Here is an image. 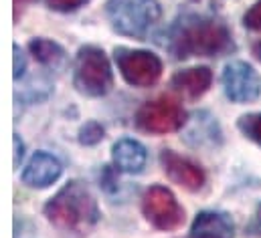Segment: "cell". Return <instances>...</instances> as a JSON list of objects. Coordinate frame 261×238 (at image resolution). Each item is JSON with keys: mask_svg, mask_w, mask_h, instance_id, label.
Segmentation results:
<instances>
[{"mask_svg": "<svg viewBox=\"0 0 261 238\" xmlns=\"http://www.w3.org/2000/svg\"><path fill=\"white\" fill-rule=\"evenodd\" d=\"M106 12L116 33L142 39L160 18V4L156 0H108Z\"/></svg>", "mask_w": 261, "mask_h": 238, "instance_id": "obj_3", "label": "cell"}, {"mask_svg": "<svg viewBox=\"0 0 261 238\" xmlns=\"http://www.w3.org/2000/svg\"><path fill=\"white\" fill-rule=\"evenodd\" d=\"M75 87L87 97H101L114 85V75L106 53L97 47H81L75 59Z\"/></svg>", "mask_w": 261, "mask_h": 238, "instance_id": "obj_4", "label": "cell"}, {"mask_svg": "<svg viewBox=\"0 0 261 238\" xmlns=\"http://www.w3.org/2000/svg\"><path fill=\"white\" fill-rule=\"evenodd\" d=\"M233 220L225 212H215V210H204L200 212L193 222L191 234L195 236H219L231 238L233 236Z\"/></svg>", "mask_w": 261, "mask_h": 238, "instance_id": "obj_13", "label": "cell"}, {"mask_svg": "<svg viewBox=\"0 0 261 238\" xmlns=\"http://www.w3.org/2000/svg\"><path fill=\"white\" fill-rule=\"evenodd\" d=\"M103 139V127L97 123V121H89L81 127L79 131V141L83 145H95Z\"/></svg>", "mask_w": 261, "mask_h": 238, "instance_id": "obj_16", "label": "cell"}, {"mask_svg": "<svg viewBox=\"0 0 261 238\" xmlns=\"http://www.w3.org/2000/svg\"><path fill=\"white\" fill-rule=\"evenodd\" d=\"M211 83H213V73L208 67L185 69L172 77V87L182 95H187L189 99H198L202 93L208 91Z\"/></svg>", "mask_w": 261, "mask_h": 238, "instance_id": "obj_12", "label": "cell"}, {"mask_svg": "<svg viewBox=\"0 0 261 238\" xmlns=\"http://www.w3.org/2000/svg\"><path fill=\"white\" fill-rule=\"evenodd\" d=\"M243 24L249 28V31H255L261 33V0H257L243 16Z\"/></svg>", "mask_w": 261, "mask_h": 238, "instance_id": "obj_17", "label": "cell"}, {"mask_svg": "<svg viewBox=\"0 0 261 238\" xmlns=\"http://www.w3.org/2000/svg\"><path fill=\"white\" fill-rule=\"evenodd\" d=\"M255 55L259 57V61H261V43L259 45H255Z\"/></svg>", "mask_w": 261, "mask_h": 238, "instance_id": "obj_22", "label": "cell"}, {"mask_svg": "<svg viewBox=\"0 0 261 238\" xmlns=\"http://www.w3.org/2000/svg\"><path fill=\"white\" fill-rule=\"evenodd\" d=\"M114 164L122 174H140L146 166V147L136 139H120L114 145Z\"/></svg>", "mask_w": 261, "mask_h": 238, "instance_id": "obj_11", "label": "cell"}, {"mask_svg": "<svg viewBox=\"0 0 261 238\" xmlns=\"http://www.w3.org/2000/svg\"><path fill=\"white\" fill-rule=\"evenodd\" d=\"M168 51L174 59L219 57L233 51L229 28L211 16L182 14L168 31Z\"/></svg>", "mask_w": 261, "mask_h": 238, "instance_id": "obj_1", "label": "cell"}, {"mask_svg": "<svg viewBox=\"0 0 261 238\" xmlns=\"http://www.w3.org/2000/svg\"><path fill=\"white\" fill-rule=\"evenodd\" d=\"M87 0H47L49 8L57 10V12H71V10H77L79 6H83Z\"/></svg>", "mask_w": 261, "mask_h": 238, "instance_id": "obj_18", "label": "cell"}, {"mask_svg": "<svg viewBox=\"0 0 261 238\" xmlns=\"http://www.w3.org/2000/svg\"><path fill=\"white\" fill-rule=\"evenodd\" d=\"M45 216L61 232L85 236L95 228L99 208L91 190L83 182L71 180L47 202Z\"/></svg>", "mask_w": 261, "mask_h": 238, "instance_id": "obj_2", "label": "cell"}, {"mask_svg": "<svg viewBox=\"0 0 261 238\" xmlns=\"http://www.w3.org/2000/svg\"><path fill=\"white\" fill-rule=\"evenodd\" d=\"M61 172V162L55 156L47 152H37L22 170V182L33 188H47L59 180Z\"/></svg>", "mask_w": 261, "mask_h": 238, "instance_id": "obj_10", "label": "cell"}, {"mask_svg": "<svg viewBox=\"0 0 261 238\" xmlns=\"http://www.w3.org/2000/svg\"><path fill=\"white\" fill-rule=\"evenodd\" d=\"M185 121L187 111L178 99L170 95H160L152 101H146L136 113V125L146 133H170L180 129Z\"/></svg>", "mask_w": 261, "mask_h": 238, "instance_id": "obj_5", "label": "cell"}, {"mask_svg": "<svg viewBox=\"0 0 261 238\" xmlns=\"http://www.w3.org/2000/svg\"><path fill=\"white\" fill-rule=\"evenodd\" d=\"M142 212L146 220L160 230H176L185 222V210L174 194L164 186H152L142 196Z\"/></svg>", "mask_w": 261, "mask_h": 238, "instance_id": "obj_6", "label": "cell"}, {"mask_svg": "<svg viewBox=\"0 0 261 238\" xmlns=\"http://www.w3.org/2000/svg\"><path fill=\"white\" fill-rule=\"evenodd\" d=\"M247 230H249V234H253V236L261 234V204L257 206V210H255V214H253V218H251Z\"/></svg>", "mask_w": 261, "mask_h": 238, "instance_id": "obj_21", "label": "cell"}, {"mask_svg": "<svg viewBox=\"0 0 261 238\" xmlns=\"http://www.w3.org/2000/svg\"><path fill=\"white\" fill-rule=\"evenodd\" d=\"M114 57L122 77L134 87H150L162 75V63L150 51L116 47Z\"/></svg>", "mask_w": 261, "mask_h": 238, "instance_id": "obj_7", "label": "cell"}, {"mask_svg": "<svg viewBox=\"0 0 261 238\" xmlns=\"http://www.w3.org/2000/svg\"><path fill=\"white\" fill-rule=\"evenodd\" d=\"M12 141H14V160H12V166H14V170L20 166V160H22V156H24V145H22V141H20V137L14 133V137H12Z\"/></svg>", "mask_w": 261, "mask_h": 238, "instance_id": "obj_20", "label": "cell"}, {"mask_svg": "<svg viewBox=\"0 0 261 238\" xmlns=\"http://www.w3.org/2000/svg\"><path fill=\"white\" fill-rule=\"evenodd\" d=\"M160 162H162L164 172L174 184H178L191 192H196L204 186V180H206L204 172L189 158H182V156L174 154L172 150H164L160 154Z\"/></svg>", "mask_w": 261, "mask_h": 238, "instance_id": "obj_9", "label": "cell"}, {"mask_svg": "<svg viewBox=\"0 0 261 238\" xmlns=\"http://www.w3.org/2000/svg\"><path fill=\"white\" fill-rule=\"evenodd\" d=\"M29 51L41 65H45L49 69H61L67 61L63 47H59L57 43L47 41V39H33L29 43Z\"/></svg>", "mask_w": 261, "mask_h": 238, "instance_id": "obj_14", "label": "cell"}, {"mask_svg": "<svg viewBox=\"0 0 261 238\" xmlns=\"http://www.w3.org/2000/svg\"><path fill=\"white\" fill-rule=\"evenodd\" d=\"M239 129L249 137L253 139L255 143L261 145V113H249V115H243L239 119Z\"/></svg>", "mask_w": 261, "mask_h": 238, "instance_id": "obj_15", "label": "cell"}, {"mask_svg": "<svg viewBox=\"0 0 261 238\" xmlns=\"http://www.w3.org/2000/svg\"><path fill=\"white\" fill-rule=\"evenodd\" d=\"M223 87H225V95L231 101L249 103L259 97L261 79L251 65L243 61H231L225 65L223 71Z\"/></svg>", "mask_w": 261, "mask_h": 238, "instance_id": "obj_8", "label": "cell"}, {"mask_svg": "<svg viewBox=\"0 0 261 238\" xmlns=\"http://www.w3.org/2000/svg\"><path fill=\"white\" fill-rule=\"evenodd\" d=\"M12 53H14V67H12V77L14 79H20L22 75H24V69H27V59H24V55H22V51L18 49V45H14L12 47Z\"/></svg>", "mask_w": 261, "mask_h": 238, "instance_id": "obj_19", "label": "cell"}, {"mask_svg": "<svg viewBox=\"0 0 261 238\" xmlns=\"http://www.w3.org/2000/svg\"><path fill=\"white\" fill-rule=\"evenodd\" d=\"M189 238H219V236H195V234H189Z\"/></svg>", "mask_w": 261, "mask_h": 238, "instance_id": "obj_23", "label": "cell"}]
</instances>
